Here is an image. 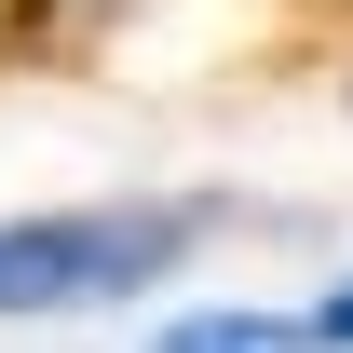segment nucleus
<instances>
[{
  "instance_id": "nucleus-1",
  "label": "nucleus",
  "mask_w": 353,
  "mask_h": 353,
  "mask_svg": "<svg viewBox=\"0 0 353 353\" xmlns=\"http://www.w3.org/2000/svg\"><path fill=\"white\" fill-rule=\"evenodd\" d=\"M218 204H41L0 218V326H68V312H123L204 259Z\"/></svg>"
},
{
  "instance_id": "nucleus-2",
  "label": "nucleus",
  "mask_w": 353,
  "mask_h": 353,
  "mask_svg": "<svg viewBox=\"0 0 353 353\" xmlns=\"http://www.w3.org/2000/svg\"><path fill=\"white\" fill-rule=\"evenodd\" d=\"M136 353H326V340H312V312H259V299H218V312H176V326H150Z\"/></svg>"
},
{
  "instance_id": "nucleus-3",
  "label": "nucleus",
  "mask_w": 353,
  "mask_h": 353,
  "mask_svg": "<svg viewBox=\"0 0 353 353\" xmlns=\"http://www.w3.org/2000/svg\"><path fill=\"white\" fill-rule=\"evenodd\" d=\"M312 340H326V353H353V272L326 285V299H312Z\"/></svg>"
}]
</instances>
